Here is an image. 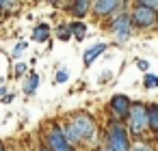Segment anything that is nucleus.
Returning a JSON list of instances; mask_svg holds the SVG:
<instances>
[{"mask_svg": "<svg viewBox=\"0 0 158 151\" xmlns=\"http://www.w3.org/2000/svg\"><path fill=\"white\" fill-rule=\"evenodd\" d=\"M61 134H63V138H65L69 145H76V142H80V136H78V132L74 129V125H72V123H67V125L61 129Z\"/></svg>", "mask_w": 158, "mask_h": 151, "instance_id": "12", "label": "nucleus"}, {"mask_svg": "<svg viewBox=\"0 0 158 151\" xmlns=\"http://www.w3.org/2000/svg\"><path fill=\"white\" fill-rule=\"evenodd\" d=\"M128 108H130V99L126 95H115L110 99V110L117 114V117H126L128 114Z\"/></svg>", "mask_w": 158, "mask_h": 151, "instance_id": "8", "label": "nucleus"}, {"mask_svg": "<svg viewBox=\"0 0 158 151\" xmlns=\"http://www.w3.org/2000/svg\"><path fill=\"white\" fill-rule=\"evenodd\" d=\"M0 95H5V86H2V89H0Z\"/></svg>", "mask_w": 158, "mask_h": 151, "instance_id": "24", "label": "nucleus"}, {"mask_svg": "<svg viewBox=\"0 0 158 151\" xmlns=\"http://www.w3.org/2000/svg\"><path fill=\"white\" fill-rule=\"evenodd\" d=\"M67 28H69V35H74L76 39H85V35H87V26L82 22H72Z\"/></svg>", "mask_w": 158, "mask_h": 151, "instance_id": "13", "label": "nucleus"}, {"mask_svg": "<svg viewBox=\"0 0 158 151\" xmlns=\"http://www.w3.org/2000/svg\"><path fill=\"white\" fill-rule=\"evenodd\" d=\"M24 69H26V65H24V63H18V65H15V74H18V76H20V74H24Z\"/></svg>", "mask_w": 158, "mask_h": 151, "instance_id": "22", "label": "nucleus"}, {"mask_svg": "<svg viewBox=\"0 0 158 151\" xmlns=\"http://www.w3.org/2000/svg\"><path fill=\"white\" fill-rule=\"evenodd\" d=\"M110 30L115 35L117 43H126L130 39V30H132V22H130V13H117L115 18H110Z\"/></svg>", "mask_w": 158, "mask_h": 151, "instance_id": "2", "label": "nucleus"}, {"mask_svg": "<svg viewBox=\"0 0 158 151\" xmlns=\"http://www.w3.org/2000/svg\"><path fill=\"white\" fill-rule=\"evenodd\" d=\"M48 2H59V0H48Z\"/></svg>", "mask_w": 158, "mask_h": 151, "instance_id": "25", "label": "nucleus"}, {"mask_svg": "<svg viewBox=\"0 0 158 151\" xmlns=\"http://www.w3.org/2000/svg\"><path fill=\"white\" fill-rule=\"evenodd\" d=\"M104 50H106V43H98V46L89 48V50L85 52V56H82V63L89 67V65H91V63H93V61H95V58H98V56L104 52Z\"/></svg>", "mask_w": 158, "mask_h": 151, "instance_id": "10", "label": "nucleus"}, {"mask_svg": "<svg viewBox=\"0 0 158 151\" xmlns=\"http://www.w3.org/2000/svg\"><path fill=\"white\" fill-rule=\"evenodd\" d=\"M136 5H139V7L154 9V11H156V7H158V0H136Z\"/></svg>", "mask_w": 158, "mask_h": 151, "instance_id": "16", "label": "nucleus"}, {"mask_svg": "<svg viewBox=\"0 0 158 151\" xmlns=\"http://www.w3.org/2000/svg\"><path fill=\"white\" fill-rule=\"evenodd\" d=\"M48 145H50V151H69V142L63 138L59 127H54L48 134Z\"/></svg>", "mask_w": 158, "mask_h": 151, "instance_id": "7", "label": "nucleus"}, {"mask_svg": "<svg viewBox=\"0 0 158 151\" xmlns=\"http://www.w3.org/2000/svg\"><path fill=\"white\" fill-rule=\"evenodd\" d=\"M108 149L110 151H128L130 149V140H128V132L119 121H113L108 125Z\"/></svg>", "mask_w": 158, "mask_h": 151, "instance_id": "1", "label": "nucleus"}, {"mask_svg": "<svg viewBox=\"0 0 158 151\" xmlns=\"http://www.w3.org/2000/svg\"><path fill=\"white\" fill-rule=\"evenodd\" d=\"M59 39H63V41L69 39V28H67V26H61V28H59Z\"/></svg>", "mask_w": 158, "mask_h": 151, "instance_id": "18", "label": "nucleus"}, {"mask_svg": "<svg viewBox=\"0 0 158 151\" xmlns=\"http://www.w3.org/2000/svg\"><path fill=\"white\" fill-rule=\"evenodd\" d=\"M102 151H110V149H102Z\"/></svg>", "mask_w": 158, "mask_h": 151, "instance_id": "27", "label": "nucleus"}, {"mask_svg": "<svg viewBox=\"0 0 158 151\" xmlns=\"http://www.w3.org/2000/svg\"><path fill=\"white\" fill-rule=\"evenodd\" d=\"M22 50H26V43H24V41L15 46V50H13V56H20V54H22Z\"/></svg>", "mask_w": 158, "mask_h": 151, "instance_id": "19", "label": "nucleus"}, {"mask_svg": "<svg viewBox=\"0 0 158 151\" xmlns=\"http://www.w3.org/2000/svg\"><path fill=\"white\" fill-rule=\"evenodd\" d=\"M89 5H91V0H72L69 11H72L74 18H85L87 11H89Z\"/></svg>", "mask_w": 158, "mask_h": 151, "instance_id": "9", "label": "nucleus"}, {"mask_svg": "<svg viewBox=\"0 0 158 151\" xmlns=\"http://www.w3.org/2000/svg\"><path fill=\"white\" fill-rule=\"evenodd\" d=\"M145 114H147V127L152 132H158V106L156 104H149L145 108Z\"/></svg>", "mask_w": 158, "mask_h": 151, "instance_id": "11", "label": "nucleus"}, {"mask_svg": "<svg viewBox=\"0 0 158 151\" xmlns=\"http://www.w3.org/2000/svg\"><path fill=\"white\" fill-rule=\"evenodd\" d=\"M67 80V71H59L56 74V82H65Z\"/></svg>", "mask_w": 158, "mask_h": 151, "instance_id": "21", "label": "nucleus"}, {"mask_svg": "<svg viewBox=\"0 0 158 151\" xmlns=\"http://www.w3.org/2000/svg\"><path fill=\"white\" fill-rule=\"evenodd\" d=\"M130 22H132L136 28H152V26L156 24V11L136 5V9L130 13Z\"/></svg>", "mask_w": 158, "mask_h": 151, "instance_id": "5", "label": "nucleus"}, {"mask_svg": "<svg viewBox=\"0 0 158 151\" xmlns=\"http://www.w3.org/2000/svg\"><path fill=\"white\" fill-rule=\"evenodd\" d=\"M136 65H139V69H147V61H141V58H139Z\"/></svg>", "mask_w": 158, "mask_h": 151, "instance_id": "23", "label": "nucleus"}, {"mask_svg": "<svg viewBox=\"0 0 158 151\" xmlns=\"http://www.w3.org/2000/svg\"><path fill=\"white\" fill-rule=\"evenodd\" d=\"M128 117H130V132L134 136H141L147 129V114H145V106L143 104H130L128 108Z\"/></svg>", "mask_w": 158, "mask_h": 151, "instance_id": "3", "label": "nucleus"}, {"mask_svg": "<svg viewBox=\"0 0 158 151\" xmlns=\"http://www.w3.org/2000/svg\"><path fill=\"white\" fill-rule=\"evenodd\" d=\"M156 84H158V78L152 76V74H147V76H145V86H147V89H154Z\"/></svg>", "mask_w": 158, "mask_h": 151, "instance_id": "17", "label": "nucleus"}, {"mask_svg": "<svg viewBox=\"0 0 158 151\" xmlns=\"http://www.w3.org/2000/svg\"><path fill=\"white\" fill-rule=\"evenodd\" d=\"M37 86H39V76H37V74H33V76H31V80H28V84H26V89H24V91H26V93H28V95H33V93H35V91H37Z\"/></svg>", "mask_w": 158, "mask_h": 151, "instance_id": "15", "label": "nucleus"}, {"mask_svg": "<svg viewBox=\"0 0 158 151\" xmlns=\"http://www.w3.org/2000/svg\"><path fill=\"white\" fill-rule=\"evenodd\" d=\"M41 151H50V149H41Z\"/></svg>", "mask_w": 158, "mask_h": 151, "instance_id": "28", "label": "nucleus"}, {"mask_svg": "<svg viewBox=\"0 0 158 151\" xmlns=\"http://www.w3.org/2000/svg\"><path fill=\"white\" fill-rule=\"evenodd\" d=\"M72 125H74V129L78 132L80 140H89V138H93V134H95V121H93V117L87 114V112H78V114L72 119Z\"/></svg>", "mask_w": 158, "mask_h": 151, "instance_id": "4", "label": "nucleus"}, {"mask_svg": "<svg viewBox=\"0 0 158 151\" xmlns=\"http://www.w3.org/2000/svg\"><path fill=\"white\" fill-rule=\"evenodd\" d=\"M132 151H152V149H149L147 145H143V142H139V145H134V149H132Z\"/></svg>", "mask_w": 158, "mask_h": 151, "instance_id": "20", "label": "nucleus"}, {"mask_svg": "<svg viewBox=\"0 0 158 151\" xmlns=\"http://www.w3.org/2000/svg\"><path fill=\"white\" fill-rule=\"evenodd\" d=\"M121 2H126V0H95L93 11H95L98 18H106V15H113L121 7Z\"/></svg>", "mask_w": 158, "mask_h": 151, "instance_id": "6", "label": "nucleus"}, {"mask_svg": "<svg viewBox=\"0 0 158 151\" xmlns=\"http://www.w3.org/2000/svg\"><path fill=\"white\" fill-rule=\"evenodd\" d=\"M48 35H50V26H48V24H39V26L35 28L33 39H35V41H46V39H48Z\"/></svg>", "mask_w": 158, "mask_h": 151, "instance_id": "14", "label": "nucleus"}, {"mask_svg": "<svg viewBox=\"0 0 158 151\" xmlns=\"http://www.w3.org/2000/svg\"><path fill=\"white\" fill-rule=\"evenodd\" d=\"M0 151H5V149H2V145H0Z\"/></svg>", "mask_w": 158, "mask_h": 151, "instance_id": "26", "label": "nucleus"}]
</instances>
